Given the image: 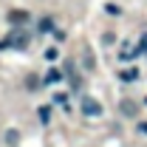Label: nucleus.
<instances>
[{"label":"nucleus","instance_id":"f8f14e48","mask_svg":"<svg viewBox=\"0 0 147 147\" xmlns=\"http://www.w3.org/2000/svg\"><path fill=\"white\" fill-rule=\"evenodd\" d=\"M142 130H144V133H147V122H144V125H142Z\"/></svg>","mask_w":147,"mask_h":147},{"label":"nucleus","instance_id":"f03ea898","mask_svg":"<svg viewBox=\"0 0 147 147\" xmlns=\"http://www.w3.org/2000/svg\"><path fill=\"white\" fill-rule=\"evenodd\" d=\"M82 113H88V116H99V113H102V105H99L96 99H82Z\"/></svg>","mask_w":147,"mask_h":147},{"label":"nucleus","instance_id":"20e7f679","mask_svg":"<svg viewBox=\"0 0 147 147\" xmlns=\"http://www.w3.org/2000/svg\"><path fill=\"white\" fill-rule=\"evenodd\" d=\"M119 108H122V113H125V116H136V110H139V108H136V102H130V99H125Z\"/></svg>","mask_w":147,"mask_h":147},{"label":"nucleus","instance_id":"9d476101","mask_svg":"<svg viewBox=\"0 0 147 147\" xmlns=\"http://www.w3.org/2000/svg\"><path fill=\"white\" fill-rule=\"evenodd\" d=\"M57 57H59V51H57V48H48V51H45V59H48V62H51V59H57Z\"/></svg>","mask_w":147,"mask_h":147},{"label":"nucleus","instance_id":"9b49d317","mask_svg":"<svg viewBox=\"0 0 147 147\" xmlns=\"http://www.w3.org/2000/svg\"><path fill=\"white\" fill-rule=\"evenodd\" d=\"M6 142L14 144V142H17V130H9V133H6Z\"/></svg>","mask_w":147,"mask_h":147},{"label":"nucleus","instance_id":"7ed1b4c3","mask_svg":"<svg viewBox=\"0 0 147 147\" xmlns=\"http://www.w3.org/2000/svg\"><path fill=\"white\" fill-rule=\"evenodd\" d=\"M9 23H14V26H23V23H28V11H23V9H14V11H9Z\"/></svg>","mask_w":147,"mask_h":147},{"label":"nucleus","instance_id":"6e6552de","mask_svg":"<svg viewBox=\"0 0 147 147\" xmlns=\"http://www.w3.org/2000/svg\"><path fill=\"white\" fill-rule=\"evenodd\" d=\"M136 51H139V54H147V34L139 40V48H136Z\"/></svg>","mask_w":147,"mask_h":147},{"label":"nucleus","instance_id":"f257e3e1","mask_svg":"<svg viewBox=\"0 0 147 147\" xmlns=\"http://www.w3.org/2000/svg\"><path fill=\"white\" fill-rule=\"evenodd\" d=\"M28 42H31L28 40V31H11L6 40H0V48H20V51H26Z\"/></svg>","mask_w":147,"mask_h":147},{"label":"nucleus","instance_id":"0eeeda50","mask_svg":"<svg viewBox=\"0 0 147 147\" xmlns=\"http://www.w3.org/2000/svg\"><path fill=\"white\" fill-rule=\"evenodd\" d=\"M119 76H122V79H125V82H133V79H136V76H139V74L133 71V68H127V71H122V74H119Z\"/></svg>","mask_w":147,"mask_h":147},{"label":"nucleus","instance_id":"423d86ee","mask_svg":"<svg viewBox=\"0 0 147 147\" xmlns=\"http://www.w3.org/2000/svg\"><path fill=\"white\" fill-rule=\"evenodd\" d=\"M37 28H40V31H51V28H54V20H51V17H42Z\"/></svg>","mask_w":147,"mask_h":147},{"label":"nucleus","instance_id":"39448f33","mask_svg":"<svg viewBox=\"0 0 147 147\" xmlns=\"http://www.w3.org/2000/svg\"><path fill=\"white\" fill-rule=\"evenodd\" d=\"M59 79H62V74H59V71H54V68H51V71L45 74V79H42V82H48V85H51V82H59Z\"/></svg>","mask_w":147,"mask_h":147},{"label":"nucleus","instance_id":"1a4fd4ad","mask_svg":"<svg viewBox=\"0 0 147 147\" xmlns=\"http://www.w3.org/2000/svg\"><path fill=\"white\" fill-rule=\"evenodd\" d=\"M40 119L48 122V119H51V108H40Z\"/></svg>","mask_w":147,"mask_h":147}]
</instances>
